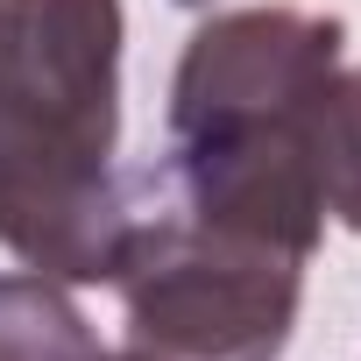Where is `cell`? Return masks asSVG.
<instances>
[{"mask_svg": "<svg viewBox=\"0 0 361 361\" xmlns=\"http://www.w3.org/2000/svg\"><path fill=\"white\" fill-rule=\"evenodd\" d=\"M121 0H0V248L106 283L128 234Z\"/></svg>", "mask_w": 361, "mask_h": 361, "instance_id": "obj_1", "label": "cell"}, {"mask_svg": "<svg viewBox=\"0 0 361 361\" xmlns=\"http://www.w3.org/2000/svg\"><path fill=\"white\" fill-rule=\"evenodd\" d=\"M319 227L192 199L149 177L128 199V234L114 255V290L128 319V354L142 361H276L298 326L305 262Z\"/></svg>", "mask_w": 361, "mask_h": 361, "instance_id": "obj_2", "label": "cell"}, {"mask_svg": "<svg viewBox=\"0 0 361 361\" xmlns=\"http://www.w3.org/2000/svg\"><path fill=\"white\" fill-rule=\"evenodd\" d=\"M333 64H347L340 15H305V8L213 15L185 43V64L170 78V135L298 114Z\"/></svg>", "mask_w": 361, "mask_h": 361, "instance_id": "obj_3", "label": "cell"}, {"mask_svg": "<svg viewBox=\"0 0 361 361\" xmlns=\"http://www.w3.org/2000/svg\"><path fill=\"white\" fill-rule=\"evenodd\" d=\"M298 135H305V170H312L319 213L340 220L347 234H361V64H333L319 78Z\"/></svg>", "mask_w": 361, "mask_h": 361, "instance_id": "obj_4", "label": "cell"}, {"mask_svg": "<svg viewBox=\"0 0 361 361\" xmlns=\"http://www.w3.org/2000/svg\"><path fill=\"white\" fill-rule=\"evenodd\" d=\"M0 361H99V340L57 276H0Z\"/></svg>", "mask_w": 361, "mask_h": 361, "instance_id": "obj_5", "label": "cell"}, {"mask_svg": "<svg viewBox=\"0 0 361 361\" xmlns=\"http://www.w3.org/2000/svg\"><path fill=\"white\" fill-rule=\"evenodd\" d=\"M99 361H142V354H99Z\"/></svg>", "mask_w": 361, "mask_h": 361, "instance_id": "obj_6", "label": "cell"}, {"mask_svg": "<svg viewBox=\"0 0 361 361\" xmlns=\"http://www.w3.org/2000/svg\"><path fill=\"white\" fill-rule=\"evenodd\" d=\"M177 8H206V0H177Z\"/></svg>", "mask_w": 361, "mask_h": 361, "instance_id": "obj_7", "label": "cell"}]
</instances>
